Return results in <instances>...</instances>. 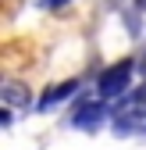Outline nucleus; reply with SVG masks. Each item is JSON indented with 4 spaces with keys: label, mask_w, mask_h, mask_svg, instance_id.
Segmentation results:
<instances>
[{
    "label": "nucleus",
    "mask_w": 146,
    "mask_h": 150,
    "mask_svg": "<svg viewBox=\"0 0 146 150\" xmlns=\"http://www.w3.org/2000/svg\"><path fill=\"white\" fill-rule=\"evenodd\" d=\"M142 79H146V57H142Z\"/></svg>",
    "instance_id": "obj_6"
},
{
    "label": "nucleus",
    "mask_w": 146,
    "mask_h": 150,
    "mask_svg": "<svg viewBox=\"0 0 146 150\" xmlns=\"http://www.w3.org/2000/svg\"><path fill=\"white\" fill-rule=\"evenodd\" d=\"M103 111H107V107H103V100H89L86 107H79V111H75V125L89 132V129H96V125L103 122Z\"/></svg>",
    "instance_id": "obj_4"
},
{
    "label": "nucleus",
    "mask_w": 146,
    "mask_h": 150,
    "mask_svg": "<svg viewBox=\"0 0 146 150\" xmlns=\"http://www.w3.org/2000/svg\"><path fill=\"white\" fill-rule=\"evenodd\" d=\"M68 0H46V7H64Z\"/></svg>",
    "instance_id": "obj_5"
},
{
    "label": "nucleus",
    "mask_w": 146,
    "mask_h": 150,
    "mask_svg": "<svg viewBox=\"0 0 146 150\" xmlns=\"http://www.w3.org/2000/svg\"><path fill=\"white\" fill-rule=\"evenodd\" d=\"M132 71H135V61H132V57H121L118 64H111V68L96 79L100 97H121V93L128 89V82H132Z\"/></svg>",
    "instance_id": "obj_1"
},
{
    "label": "nucleus",
    "mask_w": 146,
    "mask_h": 150,
    "mask_svg": "<svg viewBox=\"0 0 146 150\" xmlns=\"http://www.w3.org/2000/svg\"><path fill=\"white\" fill-rule=\"evenodd\" d=\"M75 89H79V82H75V79H71V82H61V86H50L43 97H39V104H36V107H39V111H53L61 100H68Z\"/></svg>",
    "instance_id": "obj_3"
},
{
    "label": "nucleus",
    "mask_w": 146,
    "mask_h": 150,
    "mask_svg": "<svg viewBox=\"0 0 146 150\" xmlns=\"http://www.w3.org/2000/svg\"><path fill=\"white\" fill-rule=\"evenodd\" d=\"M0 97H4V104H7V107H29V104H32V93H29V86L14 82V79H7L4 86H0Z\"/></svg>",
    "instance_id": "obj_2"
}]
</instances>
